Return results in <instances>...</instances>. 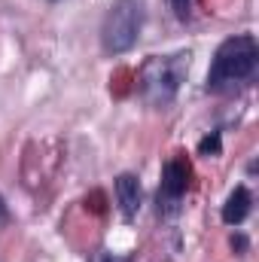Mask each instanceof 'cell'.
<instances>
[{
    "label": "cell",
    "mask_w": 259,
    "mask_h": 262,
    "mask_svg": "<svg viewBox=\"0 0 259 262\" xmlns=\"http://www.w3.org/2000/svg\"><path fill=\"white\" fill-rule=\"evenodd\" d=\"M247 213H250V192H247V186H238L223 204V220L229 226H241L247 220Z\"/></svg>",
    "instance_id": "6"
},
{
    "label": "cell",
    "mask_w": 259,
    "mask_h": 262,
    "mask_svg": "<svg viewBox=\"0 0 259 262\" xmlns=\"http://www.w3.org/2000/svg\"><path fill=\"white\" fill-rule=\"evenodd\" d=\"M198 152H201V156H217V152H220V134L204 137V140L198 143Z\"/></svg>",
    "instance_id": "7"
},
{
    "label": "cell",
    "mask_w": 259,
    "mask_h": 262,
    "mask_svg": "<svg viewBox=\"0 0 259 262\" xmlns=\"http://www.w3.org/2000/svg\"><path fill=\"white\" fill-rule=\"evenodd\" d=\"M146 18V0H113L101 25V46L107 55H122L140 37Z\"/></svg>",
    "instance_id": "3"
},
{
    "label": "cell",
    "mask_w": 259,
    "mask_h": 262,
    "mask_svg": "<svg viewBox=\"0 0 259 262\" xmlns=\"http://www.w3.org/2000/svg\"><path fill=\"white\" fill-rule=\"evenodd\" d=\"M259 61V46L250 34H238L220 43L210 70H207V89L210 92H229L238 82L250 79Z\"/></svg>",
    "instance_id": "1"
},
{
    "label": "cell",
    "mask_w": 259,
    "mask_h": 262,
    "mask_svg": "<svg viewBox=\"0 0 259 262\" xmlns=\"http://www.w3.org/2000/svg\"><path fill=\"white\" fill-rule=\"evenodd\" d=\"M174 3V12L180 15V18H186L189 15V6H192V0H171Z\"/></svg>",
    "instance_id": "8"
},
{
    "label": "cell",
    "mask_w": 259,
    "mask_h": 262,
    "mask_svg": "<svg viewBox=\"0 0 259 262\" xmlns=\"http://www.w3.org/2000/svg\"><path fill=\"white\" fill-rule=\"evenodd\" d=\"M9 220V213H6V204H3V198H0V226Z\"/></svg>",
    "instance_id": "9"
},
{
    "label": "cell",
    "mask_w": 259,
    "mask_h": 262,
    "mask_svg": "<svg viewBox=\"0 0 259 262\" xmlns=\"http://www.w3.org/2000/svg\"><path fill=\"white\" fill-rule=\"evenodd\" d=\"M98 262H113V259H107V256H101V259H98ZM122 262H125V259H122Z\"/></svg>",
    "instance_id": "10"
},
{
    "label": "cell",
    "mask_w": 259,
    "mask_h": 262,
    "mask_svg": "<svg viewBox=\"0 0 259 262\" xmlns=\"http://www.w3.org/2000/svg\"><path fill=\"white\" fill-rule=\"evenodd\" d=\"M189 189V165L186 159H171L162 171V186H159V210H174L180 198Z\"/></svg>",
    "instance_id": "4"
},
{
    "label": "cell",
    "mask_w": 259,
    "mask_h": 262,
    "mask_svg": "<svg viewBox=\"0 0 259 262\" xmlns=\"http://www.w3.org/2000/svg\"><path fill=\"white\" fill-rule=\"evenodd\" d=\"M189 70V52H177V55H153L146 58V64L140 67L137 85H140V98L149 107H168Z\"/></svg>",
    "instance_id": "2"
},
{
    "label": "cell",
    "mask_w": 259,
    "mask_h": 262,
    "mask_svg": "<svg viewBox=\"0 0 259 262\" xmlns=\"http://www.w3.org/2000/svg\"><path fill=\"white\" fill-rule=\"evenodd\" d=\"M116 198H119L122 216L131 220V216L137 213V207H140V180H137L134 174H122V177L116 180Z\"/></svg>",
    "instance_id": "5"
}]
</instances>
